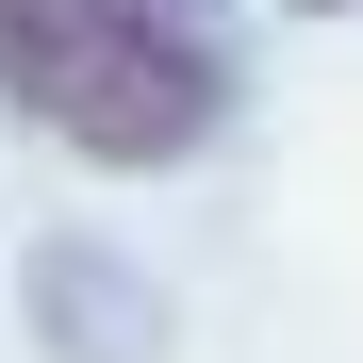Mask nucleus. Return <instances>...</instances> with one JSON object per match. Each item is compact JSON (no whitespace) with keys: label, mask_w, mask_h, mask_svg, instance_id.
Here are the masks:
<instances>
[{"label":"nucleus","mask_w":363,"mask_h":363,"mask_svg":"<svg viewBox=\"0 0 363 363\" xmlns=\"http://www.w3.org/2000/svg\"><path fill=\"white\" fill-rule=\"evenodd\" d=\"M0 99L83 165H182L231 116V50L165 0H0Z\"/></svg>","instance_id":"nucleus-1"},{"label":"nucleus","mask_w":363,"mask_h":363,"mask_svg":"<svg viewBox=\"0 0 363 363\" xmlns=\"http://www.w3.org/2000/svg\"><path fill=\"white\" fill-rule=\"evenodd\" d=\"M297 17H330V0H297Z\"/></svg>","instance_id":"nucleus-2"}]
</instances>
